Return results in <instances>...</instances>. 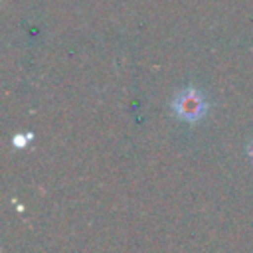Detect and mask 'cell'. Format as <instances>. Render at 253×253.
<instances>
[{"label":"cell","mask_w":253,"mask_h":253,"mask_svg":"<svg viewBox=\"0 0 253 253\" xmlns=\"http://www.w3.org/2000/svg\"><path fill=\"white\" fill-rule=\"evenodd\" d=\"M172 107L174 113L186 121H196L204 115L206 111V101H204V93L194 89V87H186L182 91H178L172 99Z\"/></svg>","instance_id":"1"},{"label":"cell","mask_w":253,"mask_h":253,"mask_svg":"<svg viewBox=\"0 0 253 253\" xmlns=\"http://www.w3.org/2000/svg\"><path fill=\"white\" fill-rule=\"evenodd\" d=\"M249 152H251V158H253V140H251V144H249Z\"/></svg>","instance_id":"2"}]
</instances>
